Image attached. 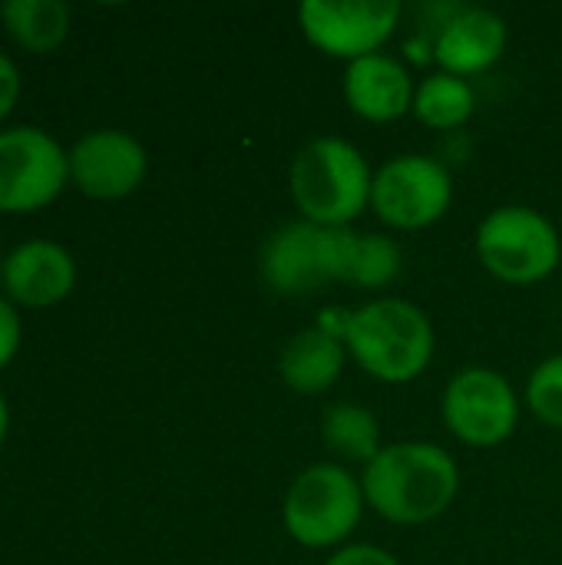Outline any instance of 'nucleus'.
<instances>
[{
    "mask_svg": "<svg viewBox=\"0 0 562 565\" xmlns=\"http://www.w3.org/2000/svg\"><path fill=\"white\" fill-rule=\"evenodd\" d=\"M0 17L7 33L30 53H50L70 33V7L63 0H7Z\"/></svg>",
    "mask_w": 562,
    "mask_h": 565,
    "instance_id": "dca6fc26",
    "label": "nucleus"
},
{
    "mask_svg": "<svg viewBox=\"0 0 562 565\" xmlns=\"http://www.w3.org/2000/svg\"><path fill=\"white\" fill-rule=\"evenodd\" d=\"M70 179V156L36 126L0 132V212L23 215L50 205Z\"/></svg>",
    "mask_w": 562,
    "mask_h": 565,
    "instance_id": "1a4fd4ad",
    "label": "nucleus"
},
{
    "mask_svg": "<svg viewBox=\"0 0 562 565\" xmlns=\"http://www.w3.org/2000/svg\"><path fill=\"white\" fill-rule=\"evenodd\" d=\"M401 268H404V255H401V245L394 238L358 232L348 285L364 288V291H381V288L397 281Z\"/></svg>",
    "mask_w": 562,
    "mask_h": 565,
    "instance_id": "6ab92c4d",
    "label": "nucleus"
},
{
    "mask_svg": "<svg viewBox=\"0 0 562 565\" xmlns=\"http://www.w3.org/2000/svg\"><path fill=\"white\" fill-rule=\"evenodd\" d=\"M527 404L540 424L562 430V354L537 364L527 381Z\"/></svg>",
    "mask_w": 562,
    "mask_h": 565,
    "instance_id": "aec40b11",
    "label": "nucleus"
},
{
    "mask_svg": "<svg viewBox=\"0 0 562 565\" xmlns=\"http://www.w3.org/2000/svg\"><path fill=\"white\" fill-rule=\"evenodd\" d=\"M17 96H20V70L7 53H0V122L17 106Z\"/></svg>",
    "mask_w": 562,
    "mask_h": 565,
    "instance_id": "5701e85b",
    "label": "nucleus"
},
{
    "mask_svg": "<svg viewBox=\"0 0 562 565\" xmlns=\"http://www.w3.org/2000/svg\"><path fill=\"white\" fill-rule=\"evenodd\" d=\"M20 334H23V328H20L17 308L7 298H0V371L13 361V354L20 348Z\"/></svg>",
    "mask_w": 562,
    "mask_h": 565,
    "instance_id": "4be33fe9",
    "label": "nucleus"
},
{
    "mask_svg": "<svg viewBox=\"0 0 562 565\" xmlns=\"http://www.w3.org/2000/svg\"><path fill=\"white\" fill-rule=\"evenodd\" d=\"M325 565H401V563H397V556H391V553H388V550H381V546H371V543H348V546L335 550Z\"/></svg>",
    "mask_w": 562,
    "mask_h": 565,
    "instance_id": "412c9836",
    "label": "nucleus"
},
{
    "mask_svg": "<svg viewBox=\"0 0 562 565\" xmlns=\"http://www.w3.org/2000/svg\"><path fill=\"white\" fill-rule=\"evenodd\" d=\"M66 156L73 185L89 199H126L142 185L149 169L142 142L123 129H93Z\"/></svg>",
    "mask_w": 562,
    "mask_h": 565,
    "instance_id": "9b49d317",
    "label": "nucleus"
},
{
    "mask_svg": "<svg viewBox=\"0 0 562 565\" xmlns=\"http://www.w3.org/2000/svg\"><path fill=\"white\" fill-rule=\"evenodd\" d=\"M507 53V20L487 7H454L434 40V60L444 73L477 76Z\"/></svg>",
    "mask_w": 562,
    "mask_h": 565,
    "instance_id": "ddd939ff",
    "label": "nucleus"
},
{
    "mask_svg": "<svg viewBox=\"0 0 562 565\" xmlns=\"http://www.w3.org/2000/svg\"><path fill=\"white\" fill-rule=\"evenodd\" d=\"M344 358H348V348H344L341 331L331 324H318V328L298 331L285 344L278 371L288 391L301 397H315L338 384L344 371Z\"/></svg>",
    "mask_w": 562,
    "mask_h": 565,
    "instance_id": "2eb2a0df",
    "label": "nucleus"
},
{
    "mask_svg": "<svg viewBox=\"0 0 562 565\" xmlns=\"http://www.w3.org/2000/svg\"><path fill=\"white\" fill-rule=\"evenodd\" d=\"M447 430L477 450L500 447L520 424V397L494 367H464L450 377L441 404Z\"/></svg>",
    "mask_w": 562,
    "mask_h": 565,
    "instance_id": "6e6552de",
    "label": "nucleus"
},
{
    "mask_svg": "<svg viewBox=\"0 0 562 565\" xmlns=\"http://www.w3.org/2000/svg\"><path fill=\"white\" fill-rule=\"evenodd\" d=\"M480 265L503 285L547 281L562 258L556 225L530 205H500L477 228Z\"/></svg>",
    "mask_w": 562,
    "mask_h": 565,
    "instance_id": "423d86ee",
    "label": "nucleus"
},
{
    "mask_svg": "<svg viewBox=\"0 0 562 565\" xmlns=\"http://www.w3.org/2000/svg\"><path fill=\"white\" fill-rule=\"evenodd\" d=\"M0 265H3V258H0Z\"/></svg>",
    "mask_w": 562,
    "mask_h": 565,
    "instance_id": "393cba45",
    "label": "nucleus"
},
{
    "mask_svg": "<svg viewBox=\"0 0 562 565\" xmlns=\"http://www.w3.org/2000/svg\"><path fill=\"white\" fill-rule=\"evenodd\" d=\"M374 172L358 146L341 136H318L291 159L288 189L305 222L348 228L371 209Z\"/></svg>",
    "mask_w": 562,
    "mask_h": 565,
    "instance_id": "7ed1b4c3",
    "label": "nucleus"
},
{
    "mask_svg": "<svg viewBox=\"0 0 562 565\" xmlns=\"http://www.w3.org/2000/svg\"><path fill=\"white\" fill-rule=\"evenodd\" d=\"M364 490L341 463L305 467L282 503L285 533L305 550H341L364 516Z\"/></svg>",
    "mask_w": 562,
    "mask_h": 565,
    "instance_id": "39448f33",
    "label": "nucleus"
},
{
    "mask_svg": "<svg viewBox=\"0 0 562 565\" xmlns=\"http://www.w3.org/2000/svg\"><path fill=\"white\" fill-rule=\"evenodd\" d=\"M361 490L368 507L394 526H424L444 516L460 493V467L450 450L427 440L381 447L364 467Z\"/></svg>",
    "mask_w": 562,
    "mask_h": 565,
    "instance_id": "f257e3e1",
    "label": "nucleus"
},
{
    "mask_svg": "<svg viewBox=\"0 0 562 565\" xmlns=\"http://www.w3.org/2000/svg\"><path fill=\"white\" fill-rule=\"evenodd\" d=\"M354 238L358 232L351 228H328L305 218L288 222L262 245V281L285 298H305L335 281L348 285Z\"/></svg>",
    "mask_w": 562,
    "mask_h": 565,
    "instance_id": "20e7f679",
    "label": "nucleus"
},
{
    "mask_svg": "<svg viewBox=\"0 0 562 565\" xmlns=\"http://www.w3.org/2000/svg\"><path fill=\"white\" fill-rule=\"evenodd\" d=\"M298 23L315 50L335 60H361L381 53L401 23V3L394 0H308L298 10Z\"/></svg>",
    "mask_w": 562,
    "mask_h": 565,
    "instance_id": "9d476101",
    "label": "nucleus"
},
{
    "mask_svg": "<svg viewBox=\"0 0 562 565\" xmlns=\"http://www.w3.org/2000/svg\"><path fill=\"white\" fill-rule=\"evenodd\" d=\"M338 331L358 367L381 384L417 381L437 351L427 311L404 298H374L348 311Z\"/></svg>",
    "mask_w": 562,
    "mask_h": 565,
    "instance_id": "f03ea898",
    "label": "nucleus"
},
{
    "mask_svg": "<svg viewBox=\"0 0 562 565\" xmlns=\"http://www.w3.org/2000/svg\"><path fill=\"white\" fill-rule=\"evenodd\" d=\"M321 437L328 444V450L341 460H358V463H371L381 454V427L378 417L361 407V404H331L321 417Z\"/></svg>",
    "mask_w": 562,
    "mask_h": 565,
    "instance_id": "a211bd4d",
    "label": "nucleus"
},
{
    "mask_svg": "<svg viewBox=\"0 0 562 565\" xmlns=\"http://www.w3.org/2000/svg\"><path fill=\"white\" fill-rule=\"evenodd\" d=\"M454 202V179L444 162L424 152H404L388 159L374 172L371 209L401 232H421L447 215Z\"/></svg>",
    "mask_w": 562,
    "mask_h": 565,
    "instance_id": "0eeeda50",
    "label": "nucleus"
},
{
    "mask_svg": "<svg viewBox=\"0 0 562 565\" xmlns=\"http://www.w3.org/2000/svg\"><path fill=\"white\" fill-rule=\"evenodd\" d=\"M344 99L368 122H394L414 109L411 70L388 53H371L344 66Z\"/></svg>",
    "mask_w": 562,
    "mask_h": 565,
    "instance_id": "4468645a",
    "label": "nucleus"
},
{
    "mask_svg": "<svg viewBox=\"0 0 562 565\" xmlns=\"http://www.w3.org/2000/svg\"><path fill=\"white\" fill-rule=\"evenodd\" d=\"M7 424H10V411H7V401H3V394H0V447H3V440H7Z\"/></svg>",
    "mask_w": 562,
    "mask_h": 565,
    "instance_id": "b1692460",
    "label": "nucleus"
},
{
    "mask_svg": "<svg viewBox=\"0 0 562 565\" xmlns=\"http://www.w3.org/2000/svg\"><path fill=\"white\" fill-rule=\"evenodd\" d=\"M0 281L10 301L26 308H46L73 291L76 262L60 242L30 238L3 258Z\"/></svg>",
    "mask_w": 562,
    "mask_h": 565,
    "instance_id": "f8f14e48",
    "label": "nucleus"
},
{
    "mask_svg": "<svg viewBox=\"0 0 562 565\" xmlns=\"http://www.w3.org/2000/svg\"><path fill=\"white\" fill-rule=\"evenodd\" d=\"M477 109L474 86L454 73H431L414 89V116L431 129H460Z\"/></svg>",
    "mask_w": 562,
    "mask_h": 565,
    "instance_id": "f3484780",
    "label": "nucleus"
}]
</instances>
